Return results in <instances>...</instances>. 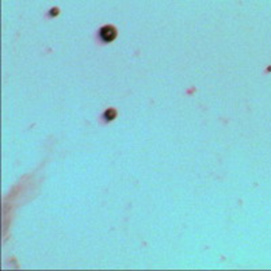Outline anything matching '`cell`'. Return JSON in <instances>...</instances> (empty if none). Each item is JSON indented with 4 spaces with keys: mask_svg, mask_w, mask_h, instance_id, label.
<instances>
[{
    "mask_svg": "<svg viewBox=\"0 0 271 271\" xmlns=\"http://www.w3.org/2000/svg\"><path fill=\"white\" fill-rule=\"evenodd\" d=\"M114 35H115V31H114L111 27H104V29L102 30V37L104 38V39H113Z\"/></svg>",
    "mask_w": 271,
    "mask_h": 271,
    "instance_id": "6da1fadb",
    "label": "cell"
}]
</instances>
